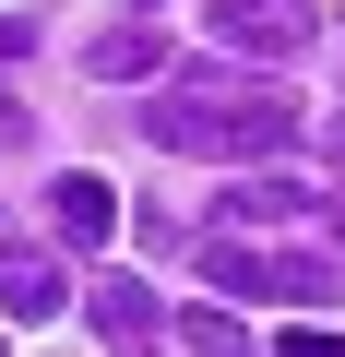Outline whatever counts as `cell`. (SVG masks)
Instances as JSON below:
<instances>
[{
	"instance_id": "6da1fadb",
	"label": "cell",
	"mask_w": 345,
	"mask_h": 357,
	"mask_svg": "<svg viewBox=\"0 0 345 357\" xmlns=\"http://www.w3.org/2000/svg\"><path fill=\"white\" fill-rule=\"evenodd\" d=\"M143 131L167 143V155H286L298 143V96L286 84H238V72H179L155 107H143Z\"/></svg>"
},
{
	"instance_id": "7a4b0ae2",
	"label": "cell",
	"mask_w": 345,
	"mask_h": 357,
	"mask_svg": "<svg viewBox=\"0 0 345 357\" xmlns=\"http://www.w3.org/2000/svg\"><path fill=\"white\" fill-rule=\"evenodd\" d=\"M203 274L227 298H345V262L321 250H250V238H203Z\"/></svg>"
},
{
	"instance_id": "3957f363",
	"label": "cell",
	"mask_w": 345,
	"mask_h": 357,
	"mask_svg": "<svg viewBox=\"0 0 345 357\" xmlns=\"http://www.w3.org/2000/svg\"><path fill=\"white\" fill-rule=\"evenodd\" d=\"M309 36H321L309 0H215V48H238V60H298Z\"/></svg>"
},
{
	"instance_id": "277c9868",
	"label": "cell",
	"mask_w": 345,
	"mask_h": 357,
	"mask_svg": "<svg viewBox=\"0 0 345 357\" xmlns=\"http://www.w3.org/2000/svg\"><path fill=\"white\" fill-rule=\"evenodd\" d=\"M48 227H60L72 250H107V238H119V191H107L95 167H72V178H48Z\"/></svg>"
},
{
	"instance_id": "5b68a950",
	"label": "cell",
	"mask_w": 345,
	"mask_h": 357,
	"mask_svg": "<svg viewBox=\"0 0 345 357\" xmlns=\"http://www.w3.org/2000/svg\"><path fill=\"white\" fill-rule=\"evenodd\" d=\"M72 310V274L48 250H0V321H60Z\"/></svg>"
},
{
	"instance_id": "8992f818",
	"label": "cell",
	"mask_w": 345,
	"mask_h": 357,
	"mask_svg": "<svg viewBox=\"0 0 345 357\" xmlns=\"http://www.w3.org/2000/svg\"><path fill=\"white\" fill-rule=\"evenodd\" d=\"M84 310H95V333H107V345H155V286L95 274V286H84Z\"/></svg>"
},
{
	"instance_id": "52a82bcc",
	"label": "cell",
	"mask_w": 345,
	"mask_h": 357,
	"mask_svg": "<svg viewBox=\"0 0 345 357\" xmlns=\"http://www.w3.org/2000/svg\"><path fill=\"white\" fill-rule=\"evenodd\" d=\"M155 60H167V24H107V36L84 48L95 84H131V72H155Z\"/></svg>"
},
{
	"instance_id": "ba28073f",
	"label": "cell",
	"mask_w": 345,
	"mask_h": 357,
	"mask_svg": "<svg viewBox=\"0 0 345 357\" xmlns=\"http://www.w3.org/2000/svg\"><path fill=\"white\" fill-rule=\"evenodd\" d=\"M215 215H227V227H298V215H309V191H298V178H238Z\"/></svg>"
},
{
	"instance_id": "9c48e42d",
	"label": "cell",
	"mask_w": 345,
	"mask_h": 357,
	"mask_svg": "<svg viewBox=\"0 0 345 357\" xmlns=\"http://www.w3.org/2000/svg\"><path fill=\"white\" fill-rule=\"evenodd\" d=\"M179 345H191V357H250V333H238L227 310H191V321H179Z\"/></svg>"
},
{
	"instance_id": "30bf717a",
	"label": "cell",
	"mask_w": 345,
	"mask_h": 357,
	"mask_svg": "<svg viewBox=\"0 0 345 357\" xmlns=\"http://www.w3.org/2000/svg\"><path fill=\"white\" fill-rule=\"evenodd\" d=\"M274 357H345V333H321V321H298V333H274Z\"/></svg>"
},
{
	"instance_id": "8fae6325",
	"label": "cell",
	"mask_w": 345,
	"mask_h": 357,
	"mask_svg": "<svg viewBox=\"0 0 345 357\" xmlns=\"http://www.w3.org/2000/svg\"><path fill=\"white\" fill-rule=\"evenodd\" d=\"M13 143H24V107H13V96H0V155H13Z\"/></svg>"
},
{
	"instance_id": "7c38bea8",
	"label": "cell",
	"mask_w": 345,
	"mask_h": 357,
	"mask_svg": "<svg viewBox=\"0 0 345 357\" xmlns=\"http://www.w3.org/2000/svg\"><path fill=\"white\" fill-rule=\"evenodd\" d=\"M0 60H24V13H0Z\"/></svg>"
},
{
	"instance_id": "4fadbf2b",
	"label": "cell",
	"mask_w": 345,
	"mask_h": 357,
	"mask_svg": "<svg viewBox=\"0 0 345 357\" xmlns=\"http://www.w3.org/2000/svg\"><path fill=\"white\" fill-rule=\"evenodd\" d=\"M0 333H13V321H0Z\"/></svg>"
},
{
	"instance_id": "5bb4252c",
	"label": "cell",
	"mask_w": 345,
	"mask_h": 357,
	"mask_svg": "<svg viewBox=\"0 0 345 357\" xmlns=\"http://www.w3.org/2000/svg\"><path fill=\"white\" fill-rule=\"evenodd\" d=\"M131 357H143V345H131Z\"/></svg>"
}]
</instances>
